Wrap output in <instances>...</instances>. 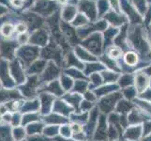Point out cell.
Segmentation results:
<instances>
[{
  "instance_id": "obj_1",
  "label": "cell",
  "mask_w": 151,
  "mask_h": 141,
  "mask_svg": "<svg viewBox=\"0 0 151 141\" xmlns=\"http://www.w3.org/2000/svg\"><path fill=\"white\" fill-rule=\"evenodd\" d=\"M125 60H126V62H127L128 64L134 65L135 63H136L137 57H136V56H135L133 53H128L126 55V56H125Z\"/></svg>"
},
{
  "instance_id": "obj_2",
  "label": "cell",
  "mask_w": 151,
  "mask_h": 141,
  "mask_svg": "<svg viewBox=\"0 0 151 141\" xmlns=\"http://www.w3.org/2000/svg\"><path fill=\"white\" fill-rule=\"evenodd\" d=\"M12 30H13V28H12V25H9V24H7V25H3V27H2V34L4 35V36H6V37H8V36H9L10 34H12Z\"/></svg>"
},
{
  "instance_id": "obj_3",
  "label": "cell",
  "mask_w": 151,
  "mask_h": 141,
  "mask_svg": "<svg viewBox=\"0 0 151 141\" xmlns=\"http://www.w3.org/2000/svg\"><path fill=\"white\" fill-rule=\"evenodd\" d=\"M110 54H111V56L117 57V56H119V55H120V52H119V50H117V49H113V50H111Z\"/></svg>"
},
{
  "instance_id": "obj_4",
  "label": "cell",
  "mask_w": 151,
  "mask_h": 141,
  "mask_svg": "<svg viewBox=\"0 0 151 141\" xmlns=\"http://www.w3.org/2000/svg\"><path fill=\"white\" fill-rule=\"evenodd\" d=\"M25 30H27V27H25L24 25L20 24V25H17V31H18V32H24Z\"/></svg>"
},
{
  "instance_id": "obj_5",
  "label": "cell",
  "mask_w": 151,
  "mask_h": 141,
  "mask_svg": "<svg viewBox=\"0 0 151 141\" xmlns=\"http://www.w3.org/2000/svg\"><path fill=\"white\" fill-rule=\"evenodd\" d=\"M13 4L21 6V5H22V1H21V0H13Z\"/></svg>"
}]
</instances>
